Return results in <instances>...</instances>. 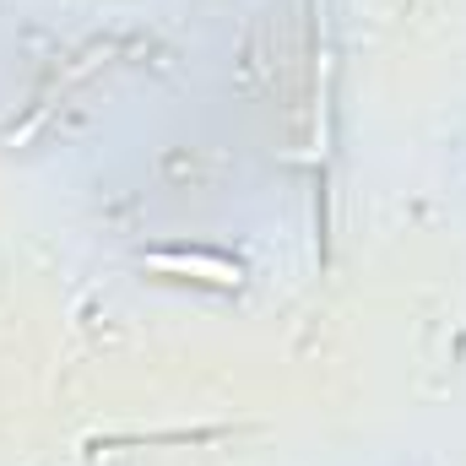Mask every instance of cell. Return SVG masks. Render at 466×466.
Returning a JSON list of instances; mask_svg holds the SVG:
<instances>
[{"label": "cell", "instance_id": "cell-1", "mask_svg": "<svg viewBox=\"0 0 466 466\" xmlns=\"http://www.w3.org/2000/svg\"><path fill=\"white\" fill-rule=\"evenodd\" d=\"M152 271L163 277H196V282H212V288H238V266L218 260V255H196V249H157L147 255Z\"/></svg>", "mask_w": 466, "mask_h": 466}]
</instances>
